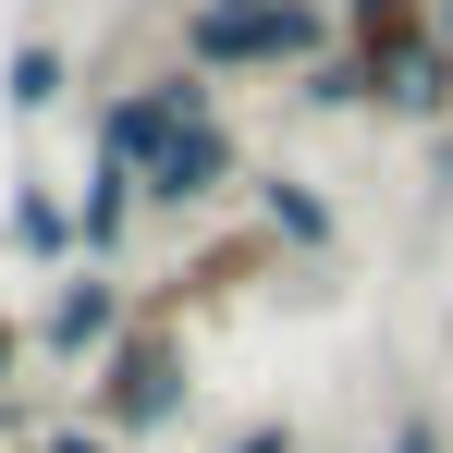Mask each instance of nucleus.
Segmentation results:
<instances>
[{
  "instance_id": "obj_1",
  "label": "nucleus",
  "mask_w": 453,
  "mask_h": 453,
  "mask_svg": "<svg viewBox=\"0 0 453 453\" xmlns=\"http://www.w3.org/2000/svg\"><path fill=\"white\" fill-rule=\"evenodd\" d=\"M356 25H343V0H196L184 12V50L172 62H196V74H306V62H331Z\"/></svg>"
},
{
  "instance_id": "obj_2",
  "label": "nucleus",
  "mask_w": 453,
  "mask_h": 453,
  "mask_svg": "<svg viewBox=\"0 0 453 453\" xmlns=\"http://www.w3.org/2000/svg\"><path fill=\"white\" fill-rule=\"evenodd\" d=\"M184 392H196L184 331H172V319H135V331L86 368V417H111L123 441H148V429H172V417H184Z\"/></svg>"
},
{
  "instance_id": "obj_3",
  "label": "nucleus",
  "mask_w": 453,
  "mask_h": 453,
  "mask_svg": "<svg viewBox=\"0 0 453 453\" xmlns=\"http://www.w3.org/2000/svg\"><path fill=\"white\" fill-rule=\"evenodd\" d=\"M135 319H148V306L123 295V270H98V257H86V270H62L50 306H37V356H50V368H98Z\"/></svg>"
},
{
  "instance_id": "obj_4",
  "label": "nucleus",
  "mask_w": 453,
  "mask_h": 453,
  "mask_svg": "<svg viewBox=\"0 0 453 453\" xmlns=\"http://www.w3.org/2000/svg\"><path fill=\"white\" fill-rule=\"evenodd\" d=\"M233 184H245V148H233V123H221V111H209V123H184V135L148 159V209H172V221L221 209Z\"/></svg>"
},
{
  "instance_id": "obj_5",
  "label": "nucleus",
  "mask_w": 453,
  "mask_h": 453,
  "mask_svg": "<svg viewBox=\"0 0 453 453\" xmlns=\"http://www.w3.org/2000/svg\"><path fill=\"white\" fill-rule=\"evenodd\" d=\"M380 111H404V123H441V111H453V50H441V37L380 50Z\"/></svg>"
},
{
  "instance_id": "obj_6",
  "label": "nucleus",
  "mask_w": 453,
  "mask_h": 453,
  "mask_svg": "<svg viewBox=\"0 0 453 453\" xmlns=\"http://www.w3.org/2000/svg\"><path fill=\"white\" fill-rule=\"evenodd\" d=\"M135 209H148V172H123V159H98V172L74 184V221H86V257H98V270L123 257V233H135Z\"/></svg>"
},
{
  "instance_id": "obj_7",
  "label": "nucleus",
  "mask_w": 453,
  "mask_h": 453,
  "mask_svg": "<svg viewBox=\"0 0 453 453\" xmlns=\"http://www.w3.org/2000/svg\"><path fill=\"white\" fill-rule=\"evenodd\" d=\"M257 233H270V245H295V257H331V196H319V184H295V172H257Z\"/></svg>"
},
{
  "instance_id": "obj_8",
  "label": "nucleus",
  "mask_w": 453,
  "mask_h": 453,
  "mask_svg": "<svg viewBox=\"0 0 453 453\" xmlns=\"http://www.w3.org/2000/svg\"><path fill=\"white\" fill-rule=\"evenodd\" d=\"M12 245H25V257H50V270H86V221H74V196L25 184V196H12Z\"/></svg>"
},
{
  "instance_id": "obj_9",
  "label": "nucleus",
  "mask_w": 453,
  "mask_h": 453,
  "mask_svg": "<svg viewBox=\"0 0 453 453\" xmlns=\"http://www.w3.org/2000/svg\"><path fill=\"white\" fill-rule=\"evenodd\" d=\"M62 86H74L62 37H25V50H12V74H0V98H12V123H50V111H62Z\"/></svg>"
},
{
  "instance_id": "obj_10",
  "label": "nucleus",
  "mask_w": 453,
  "mask_h": 453,
  "mask_svg": "<svg viewBox=\"0 0 453 453\" xmlns=\"http://www.w3.org/2000/svg\"><path fill=\"white\" fill-rule=\"evenodd\" d=\"M295 98H306V111H368V98H380V62H368V50H331V62L295 74Z\"/></svg>"
},
{
  "instance_id": "obj_11",
  "label": "nucleus",
  "mask_w": 453,
  "mask_h": 453,
  "mask_svg": "<svg viewBox=\"0 0 453 453\" xmlns=\"http://www.w3.org/2000/svg\"><path fill=\"white\" fill-rule=\"evenodd\" d=\"M37 453H135V441H123L111 417H50V429H37Z\"/></svg>"
},
{
  "instance_id": "obj_12",
  "label": "nucleus",
  "mask_w": 453,
  "mask_h": 453,
  "mask_svg": "<svg viewBox=\"0 0 453 453\" xmlns=\"http://www.w3.org/2000/svg\"><path fill=\"white\" fill-rule=\"evenodd\" d=\"M221 453H295V417H245V429H233Z\"/></svg>"
},
{
  "instance_id": "obj_13",
  "label": "nucleus",
  "mask_w": 453,
  "mask_h": 453,
  "mask_svg": "<svg viewBox=\"0 0 453 453\" xmlns=\"http://www.w3.org/2000/svg\"><path fill=\"white\" fill-rule=\"evenodd\" d=\"M380 453H441V429H429V417H404V429H392Z\"/></svg>"
},
{
  "instance_id": "obj_14",
  "label": "nucleus",
  "mask_w": 453,
  "mask_h": 453,
  "mask_svg": "<svg viewBox=\"0 0 453 453\" xmlns=\"http://www.w3.org/2000/svg\"><path fill=\"white\" fill-rule=\"evenodd\" d=\"M25 343H37V331H12V319H0V392H12V368H25Z\"/></svg>"
},
{
  "instance_id": "obj_15",
  "label": "nucleus",
  "mask_w": 453,
  "mask_h": 453,
  "mask_svg": "<svg viewBox=\"0 0 453 453\" xmlns=\"http://www.w3.org/2000/svg\"><path fill=\"white\" fill-rule=\"evenodd\" d=\"M429 37H441V50H453V0H429Z\"/></svg>"
},
{
  "instance_id": "obj_16",
  "label": "nucleus",
  "mask_w": 453,
  "mask_h": 453,
  "mask_svg": "<svg viewBox=\"0 0 453 453\" xmlns=\"http://www.w3.org/2000/svg\"><path fill=\"white\" fill-rule=\"evenodd\" d=\"M233 12H245V0H233Z\"/></svg>"
}]
</instances>
